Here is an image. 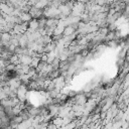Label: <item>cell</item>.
<instances>
[{
  "label": "cell",
  "instance_id": "6da1fadb",
  "mask_svg": "<svg viewBox=\"0 0 129 129\" xmlns=\"http://www.w3.org/2000/svg\"><path fill=\"white\" fill-rule=\"evenodd\" d=\"M74 104H79V105H82V104H85L87 102V96L85 93H82V94H76L74 97Z\"/></svg>",
  "mask_w": 129,
  "mask_h": 129
},
{
  "label": "cell",
  "instance_id": "7a4b0ae2",
  "mask_svg": "<svg viewBox=\"0 0 129 129\" xmlns=\"http://www.w3.org/2000/svg\"><path fill=\"white\" fill-rule=\"evenodd\" d=\"M28 12H29V14L31 15L32 18H36V19H38L39 17L42 16V9L36 8L35 6H31V8H30V10H29Z\"/></svg>",
  "mask_w": 129,
  "mask_h": 129
},
{
  "label": "cell",
  "instance_id": "3957f363",
  "mask_svg": "<svg viewBox=\"0 0 129 129\" xmlns=\"http://www.w3.org/2000/svg\"><path fill=\"white\" fill-rule=\"evenodd\" d=\"M57 9L59 10V12L61 13V14H63L64 16H68V15H70L71 14V9L64 4V3H61V4H59L58 6H57Z\"/></svg>",
  "mask_w": 129,
  "mask_h": 129
},
{
  "label": "cell",
  "instance_id": "277c9868",
  "mask_svg": "<svg viewBox=\"0 0 129 129\" xmlns=\"http://www.w3.org/2000/svg\"><path fill=\"white\" fill-rule=\"evenodd\" d=\"M19 56V62L22 63V64H30L31 62V59L32 57L28 54H20L18 55Z\"/></svg>",
  "mask_w": 129,
  "mask_h": 129
},
{
  "label": "cell",
  "instance_id": "5b68a950",
  "mask_svg": "<svg viewBox=\"0 0 129 129\" xmlns=\"http://www.w3.org/2000/svg\"><path fill=\"white\" fill-rule=\"evenodd\" d=\"M27 42H28V38H27L26 34H25V33H22V34L20 35V37L18 38L19 46H21V47H26Z\"/></svg>",
  "mask_w": 129,
  "mask_h": 129
},
{
  "label": "cell",
  "instance_id": "8992f818",
  "mask_svg": "<svg viewBox=\"0 0 129 129\" xmlns=\"http://www.w3.org/2000/svg\"><path fill=\"white\" fill-rule=\"evenodd\" d=\"M19 17H20V19H21L22 22H28V21H30L32 19V17L29 14V12H22L19 15Z\"/></svg>",
  "mask_w": 129,
  "mask_h": 129
},
{
  "label": "cell",
  "instance_id": "52a82bcc",
  "mask_svg": "<svg viewBox=\"0 0 129 129\" xmlns=\"http://www.w3.org/2000/svg\"><path fill=\"white\" fill-rule=\"evenodd\" d=\"M28 28L32 30H36L38 28V21L36 18H32L30 21H28Z\"/></svg>",
  "mask_w": 129,
  "mask_h": 129
},
{
  "label": "cell",
  "instance_id": "ba28073f",
  "mask_svg": "<svg viewBox=\"0 0 129 129\" xmlns=\"http://www.w3.org/2000/svg\"><path fill=\"white\" fill-rule=\"evenodd\" d=\"M74 32H75L74 27H73L72 25H67V26H64V28H63L62 35H63V36H66V35H70V34H72V33H74Z\"/></svg>",
  "mask_w": 129,
  "mask_h": 129
},
{
  "label": "cell",
  "instance_id": "9c48e42d",
  "mask_svg": "<svg viewBox=\"0 0 129 129\" xmlns=\"http://www.w3.org/2000/svg\"><path fill=\"white\" fill-rule=\"evenodd\" d=\"M51 123H53L57 128H58V127H61V124H62V118H61V117H58V116H54V117H52Z\"/></svg>",
  "mask_w": 129,
  "mask_h": 129
},
{
  "label": "cell",
  "instance_id": "30bf717a",
  "mask_svg": "<svg viewBox=\"0 0 129 129\" xmlns=\"http://www.w3.org/2000/svg\"><path fill=\"white\" fill-rule=\"evenodd\" d=\"M47 4H48V0H38L33 6H35L36 8H39V9H43Z\"/></svg>",
  "mask_w": 129,
  "mask_h": 129
},
{
  "label": "cell",
  "instance_id": "8fae6325",
  "mask_svg": "<svg viewBox=\"0 0 129 129\" xmlns=\"http://www.w3.org/2000/svg\"><path fill=\"white\" fill-rule=\"evenodd\" d=\"M57 21H58V19H55V18H46L45 26H52V27H55L56 24H57Z\"/></svg>",
  "mask_w": 129,
  "mask_h": 129
},
{
  "label": "cell",
  "instance_id": "7c38bea8",
  "mask_svg": "<svg viewBox=\"0 0 129 129\" xmlns=\"http://www.w3.org/2000/svg\"><path fill=\"white\" fill-rule=\"evenodd\" d=\"M8 60H9V62H10V63L16 64V63H18V62H19V56H18V54H16V53H12V54L9 56Z\"/></svg>",
  "mask_w": 129,
  "mask_h": 129
},
{
  "label": "cell",
  "instance_id": "4fadbf2b",
  "mask_svg": "<svg viewBox=\"0 0 129 129\" xmlns=\"http://www.w3.org/2000/svg\"><path fill=\"white\" fill-rule=\"evenodd\" d=\"M28 112L30 114L31 117H34L36 115H38L40 113V108H37V107H31L28 109Z\"/></svg>",
  "mask_w": 129,
  "mask_h": 129
},
{
  "label": "cell",
  "instance_id": "5bb4252c",
  "mask_svg": "<svg viewBox=\"0 0 129 129\" xmlns=\"http://www.w3.org/2000/svg\"><path fill=\"white\" fill-rule=\"evenodd\" d=\"M55 57H56V55H55V53H54L53 50L47 52V59H46V62H47V63H50Z\"/></svg>",
  "mask_w": 129,
  "mask_h": 129
},
{
  "label": "cell",
  "instance_id": "9a60e30c",
  "mask_svg": "<svg viewBox=\"0 0 129 129\" xmlns=\"http://www.w3.org/2000/svg\"><path fill=\"white\" fill-rule=\"evenodd\" d=\"M59 58L56 56L51 62H50V64H51V67H52V69L53 70H58V66H59Z\"/></svg>",
  "mask_w": 129,
  "mask_h": 129
},
{
  "label": "cell",
  "instance_id": "2e32d148",
  "mask_svg": "<svg viewBox=\"0 0 129 129\" xmlns=\"http://www.w3.org/2000/svg\"><path fill=\"white\" fill-rule=\"evenodd\" d=\"M39 60H40V58L39 57H32V59H31V62H30V67L31 68H36L37 67V64H38V62H39Z\"/></svg>",
  "mask_w": 129,
  "mask_h": 129
},
{
  "label": "cell",
  "instance_id": "e0dca14e",
  "mask_svg": "<svg viewBox=\"0 0 129 129\" xmlns=\"http://www.w3.org/2000/svg\"><path fill=\"white\" fill-rule=\"evenodd\" d=\"M51 40H52V39H51V36H49V35H47V34L42 35V42H43L44 45L47 44V43H49Z\"/></svg>",
  "mask_w": 129,
  "mask_h": 129
},
{
  "label": "cell",
  "instance_id": "ac0fdd59",
  "mask_svg": "<svg viewBox=\"0 0 129 129\" xmlns=\"http://www.w3.org/2000/svg\"><path fill=\"white\" fill-rule=\"evenodd\" d=\"M20 111H21V109L19 108V106H18V105H17V106L12 107V113H13L14 115H18V114L20 113Z\"/></svg>",
  "mask_w": 129,
  "mask_h": 129
},
{
  "label": "cell",
  "instance_id": "d6986e66",
  "mask_svg": "<svg viewBox=\"0 0 129 129\" xmlns=\"http://www.w3.org/2000/svg\"><path fill=\"white\" fill-rule=\"evenodd\" d=\"M46 59H47V53H45V52L41 53V54H40V60L46 61Z\"/></svg>",
  "mask_w": 129,
  "mask_h": 129
},
{
  "label": "cell",
  "instance_id": "ffe728a7",
  "mask_svg": "<svg viewBox=\"0 0 129 129\" xmlns=\"http://www.w3.org/2000/svg\"><path fill=\"white\" fill-rule=\"evenodd\" d=\"M46 128H48V129H56L57 127H56V126H55L53 123H50V124H47Z\"/></svg>",
  "mask_w": 129,
  "mask_h": 129
},
{
  "label": "cell",
  "instance_id": "44dd1931",
  "mask_svg": "<svg viewBox=\"0 0 129 129\" xmlns=\"http://www.w3.org/2000/svg\"><path fill=\"white\" fill-rule=\"evenodd\" d=\"M2 32V25H0V33Z\"/></svg>",
  "mask_w": 129,
  "mask_h": 129
},
{
  "label": "cell",
  "instance_id": "7402d4cb",
  "mask_svg": "<svg viewBox=\"0 0 129 129\" xmlns=\"http://www.w3.org/2000/svg\"><path fill=\"white\" fill-rule=\"evenodd\" d=\"M2 46V42H1V40H0V47Z\"/></svg>",
  "mask_w": 129,
  "mask_h": 129
},
{
  "label": "cell",
  "instance_id": "603a6c76",
  "mask_svg": "<svg viewBox=\"0 0 129 129\" xmlns=\"http://www.w3.org/2000/svg\"><path fill=\"white\" fill-rule=\"evenodd\" d=\"M0 70H1V69H0ZM1 71H2V70H1Z\"/></svg>",
  "mask_w": 129,
  "mask_h": 129
}]
</instances>
